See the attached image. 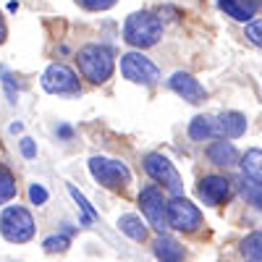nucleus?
<instances>
[{
	"mask_svg": "<svg viewBox=\"0 0 262 262\" xmlns=\"http://www.w3.org/2000/svg\"><path fill=\"white\" fill-rule=\"evenodd\" d=\"M160 37H163V21L149 11L131 13L123 24V39L131 48H152Z\"/></svg>",
	"mask_w": 262,
	"mask_h": 262,
	"instance_id": "f257e3e1",
	"label": "nucleus"
},
{
	"mask_svg": "<svg viewBox=\"0 0 262 262\" xmlns=\"http://www.w3.org/2000/svg\"><path fill=\"white\" fill-rule=\"evenodd\" d=\"M76 63H79V71L84 79H90L92 84H105L107 79L113 76L116 69V60L113 53L107 50L105 45H86L76 53Z\"/></svg>",
	"mask_w": 262,
	"mask_h": 262,
	"instance_id": "f03ea898",
	"label": "nucleus"
},
{
	"mask_svg": "<svg viewBox=\"0 0 262 262\" xmlns=\"http://www.w3.org/2000/svg\"><path fill=\"white\" fill-rule=\"evenodd\" d=\"M0 233L11 244H27L34 236V217L27 207L11 205L0 215Z\"/></svg>",
	"mask_w": 262,
	"mask_h": 262,
	"instance_id": "7ed1b4c3",
	"label": "nucleus"
},
{
	"mask_svg": "<svg viewBox=\"0 0 262 262\" xmlns=\"http://www.w3.org/2000/svg\"><path fill=\"white\" fill-rule=\"evenodd\" d=\"M90 173H92V179L97 184H102L105 189H126L131 184V170L121 160H113V158L95 155L90 160Z\"/></svg>",
	"mask_w": 262,
	"mask_h": 262,
	"instance_id": "20e7f679",
	"label": "nucleus"
},
{
	"mask_svg": "<svg viewBox=\"0 0 262 262\" xmlns=\"http://www.w3.org/2000/svg\"><path fill=\"white\" fill-rule=\"evenodd\" d=\"M144 170L149 173V179H152V181L163 184L173 196H181V191H184L181 176H179L176 165H173L165 155H160V152H149V155L144 158Z\"/></svg>",
	"mask_w": 262,
	"mask_h": 262,
	"instance_id": "39448f33",
	"label": "nucleus"
},
{
	"mask_svg": "<svg viewBox=\"0 0 262 262\" xmlns=\"http://www.w3.org/2000/svg\"><path fill=\"white\" fill-rule=\"evenodd\" d=\"M42 90L50 92V95H79L81 86H79V79L76 74L63 63H50L45 71H42Z\"/></svg>",
	"mask_w": 262,
	"mask_h": 262,
	"instance_id": "423d86ee",
	"label": "nucleus"
},
{
	"mask_svg": "<svg viewBox=\"0 0 262 262\" xmlns=\"http://www.w3.org/2000/svg\"><path fill=\"white\" fill-rule=\"evenodd\" d=\"M121 74L128 81L144 84V86H152V84L160 81V69L142 53H126L121 58Z\"/></svg>",
	"mask_w": 262,
	"mask_h": 262,
	"instance_id": "0eeeda50",
	"label": "nucleus"
},
{
	"mask_svg": "<svg viewBox=\"0 0 262 262\" xmlns=\"http://www.w3.org/2000/svg\"><path fill=\"white\" fill-rule=\"evenodd\" d=\"M200 223H202V212L186 196H173V200H168V226L170 228L191 233L200 228Z\"/></svg>",
	"mask_w": 262,
	"mask_h": 262,
	"instance_id": "6e6552de",
	"label": "nucleus"
},
{
	"mask_svg": "<svg viewBox=\"0 0 262 262\" xmlns=\"http://www.w3.org/2000/svg\"><path fill=\"white\" fill-rule=\"evenodd\" d=\"M139 205H142V212L149 221V226L155 231H165L170 228L168 226V200L163 196V191L158 186H144L139 191Z\"/></svg>",
	"mask_w": 262,
	"mask_h": 262,
	"instance_id": "1a4fd4ad",
	"label": "nucleus"
},
{
	"mask_svg": "<svg viewBox=\"0 0 262 262\" xmlns=\"http://www.w3.org/2000/svg\"><path fill=\"white\" fill-rule=\"evenodd\" d=\"M196 194H200V200L205 202V205H212V207H217V205H223L226 200H228V194H231V181L226 179V176H205V179H200V184H196Z\"/></svg>",
	"mask_w": 262,
	"mask_h": 262,
	"instance_id": "9d476101",
	"label": "nucleus"
},
{
	"mask_svg": "<svg viewBox=\"0 0 262 262\" xmlns=\"http://www.w3.org/2000/svg\"><path fill=\"white\" fill-rule=\"evenodd\" d=\"M170 90L173 92H176L179 97H184L186 102H191V105H196V102H202L205 100V86L200 84V81H196L191 74H186V71H176V74H173L170 76Z\"/></svg>",
	"mask_w": 262,
	"mask_h": 262,
	"instance_id": "9b49d317",
	"label": "nucleus"
},
{
	"mask_svg": "<svg viewBox=\"0 0 262 262\" xmlns=\"http://www.w3.org/2000/svg\"><path fill=\"white\" fill-rule=\"evenodd\" d=\"M244 131H247V118L236 111L221 113L215 118V137H221V139H238Z\"/></svg>",
	"mask_w": 262,
	"mask_h": 262,
	"instance_id": "f8f14e48",
	"label": "nucleus"
},
{
	"mask_svg": "<svg viewBox=\"0 0 262 262\" xmlns=\"http://www.w3.org/2000/svg\"><path fill=\"white\" fill-rule=\"evenodd\" d=\"M184 247L173 236H160L155 238V257L160 262H184Z\"/></svg>",
	"mask_w": 262,
	"mask_h": 262,
	"instance_id": "ddd939ff",
	"label": "nucleus"
},
{
	"mask_svg": "<svg viewBox=\"0 0 262 262\" xmlns=\"http://www.w3.org/2000/svg\"><path fill=\"white\" fill-rule=\"evenodd\" d=\"M207 158H210V163L221 165V168H231L236 163V158H238V152H236V147L231 142L221 139V142H212L207 147Z\"/></svg>",
	"mask_w": 262,
	"mask_h": 262,
	"instance_id": "4468645a",
	"label": "nucleus"
},
{
	"mask_svg": "<svg viewBox=\"0 0 262 262\" xmlns=\"http://www.w3.org/2000/svg\"><path fill=\"white\" fill-rule=\"evenodd\" d=\"M217 6L236 21H252V16L257 13V0H217Z\"/></svg>",
	"mask_w": 262,
	"mask_h": 262,
	"instance_id": "2eb2a0df",
	"label": "nucleus"
},
{
	"mask_svg": "<svg viewBox=\"0 0 262 262\" xmlns=\"http://www.w3.org/2000/svg\"><path fill=\"white\" fill-rule=\"evenodd\" d=\"M118 228H121V233H126L128 238H134V242H144V238H147V228H144V223H142V217L134 215V212L121 215V217H118Z\"/></svg>",
	"mask_w": 262,
	"mask_h": 262,
	"instance_id": "dca6fc26",
	"label": "nucleus"
},
{
	"mask_svg": "<svg viewBox=\"0 0 262 262\" xmlns=\"http://www.w3.org/2000/svg\"><path fill=\"white\" fill-rule=\"evenodd\" d=\"M242 170L244 176L254 184L262 186V149H249L247 155L242 158Z\"/></svg>",
	"mask_w": 262,
	"mask_h": 262,
	"instance_id": "f3484780",
	"label": "nucleus"
},
{
	"mask_svg": "<svg viewBox=\"0 0 262 262\" xmlns=\"http://www.w3.org/2000/svg\"><path fill=\"white\" fill-rule=\"evenodd\" d=\"M189 137L196 142H205V139L215 137V118L212 116H196L189 123Z\"/></svg>",
	"mask_w": 262,
	"mask_h": 262,
	"instance_id": "a211bd4d",
	"label": "nucleus"
},
{
	"mask_svg": "<svg viewBox=\"0 0 262 262\" xmlns=\"http://www.w3.org/2000/svg\"><path fill=\"white\" fill-rule=\"evenodd\" d=\"M242 257L247 262H262V231L249 233L242 242Z\"/></svg>",
	"mask_w": 262,
	"mask_h": 262,
	"instance_id": "6ab92c4d",
	"label": "nucleus"
},
{
	"mask_svg": "<svg viewBox=\"0 0 262 262\" xmlns=\"http://www.w3.org/2000/svg\"><path fill=\"white\" fill-rule=\"evenodd\" d=\"M13 196H16V179L6 165H0V205H8Z\"/></svg>",
	"mask_w": 262,
	"mask_h": 262,
	"instance_id": "aec40b11",
	"label": "nucleus"
},
{
	"mask_svg": "<svg viewBox=\"0 0 262 262\" xmlns=\"http://www.w3.org/2000/svg\"><path fill=\"white\" fill-rule=\"evenodd\" d=\"M69 194L74 196V202H76V205L81 207V212H84V221H81V223H90V221H95V217H97V210L90 205V200H86V196H84V194H81V191H79L74 184H69Z\"/></svg>",
	"mask_w": 262,
	"mask_h": 262,
	"instance_id": "412c9836",
	"label": "nucleus"
},
{
	"mask_svg": "<svg viewBox=\"0 0 262 262\" xmlns=\"http://www.w3.org/2000/svg\"><path fill=\"white\" fill-rule=\"evenodd\" d=\"M69 244H71L69 233H53V236H48L45 242H42V249H45L48 254H55V252H66Z\"/></svg>",
	"mask_w": 262,
	"mask_h": 262,
	"instance_id": "4be33fe9",
	"label": "nucleus"
},
{
	"mask_svg": "<svg viewBox=\"0 0 262 262\" xmlns=\"http://www.w3.org/2000/svg\"><path fill=\"white\" fill-rule=\"evenodd\" d=\"M247 39L252 42L254 48H259V50H262V18L252 21V24L247 27Z\"/></svg>",
	"mask_w": 262,
	"mask_h": 262,
	"instance_id": "5701e85b",
	"label": "nucleus"
},
{
	"mask_svg": "<svg viewBox=\"0 0 262 262\" xmlns=\"http://www.w3.org/2000/svg\"><path fill=\"white\" fill-rule=\"evenodd\" d=\"M48 196H50V194H48V189L42 186V184H32V186H29V200H32V205H37V207L45 205Z\"/></svg>",
	"mask_w": 262,
	"mask_h": 262,
	"instance_id": "b1692460",
	"label": "nucleus"
},
{
	"mask_svg": "<svg viewBox=\"0 0 262 262\" xmlns=\"http://www.w3.org/2000/svg\"><path fill=\"white\" fill-rule=\"evenodd\" d=\"M244 194H247V200L262 212V186L259 184H252V186H244Z\"/></svg>",
	"mask_w": 262,
	"mask_h": 262,
	"instance_id": "393cba45",
	"label": "nucleus"
},
{
	"mask_svg": "<svg viewBox=\"0 0 262 262\" xmlns=\"http://www.w3.org/2000/svg\"><path fill=\"white\" fill-rule=\"evenodd\" d=\"M86 11H107L116 6V0H79Z\"/></svg>",
	"mask_w": 262,
	"mask_h": 262,
	"instance_id": "a878e982",
	"label": "nucleus"
},
{
	"mask_svg": "<svg viewBox=\"0 0 262 262\" xmlns=\"http://www.w3.org/2000/svg\"><path fill=\"white\" fill-rule=\"evenodd\" d=\"M0 74H3V84H6V90H8V100L16 105V86H13V76H11V71L6 69V66H0Z\"/></svg>",
	"mask_w": 262,
	"mask_h": 262,
	"instance_id": "bb28decb",
	"label": "nucleus"
},
{
	"mask_svg": "<svg viewBox=\"0 0 262 262\" xmlns=\"http://www.w3.org/2000/svg\"><path fill=\"white\" fill-rule=\"evenodd\" d=\"M21 155H24L27 160L37 158V147H34V142H32L29 137H24V139H21Z\"/></svg>",
	"mask_w": 262,
	"mask_h": 262,
	"instance_id": "cd10ccee",
	"label": "nucleus"
},
{
	"mask_svg": "<svg viewBox=\"0 0 262 262\" xmlns=\"http://www.w3.org/2000/svg\"><path fill=\"white\" fill-rule=\"evenodd\" d=\"M71 134H74V128H71V126H66V123L58 126V137H60V139H71Z\"/></svg>",
	"mask_w": 262,
	"mask_h": 262,
	"instance_id": "c85d7f7f",
	"label": "nucleus"
},
{
	"mask_svg": "<svg viewBox=\"0 0 262 262\" xmlns=\"http://www.w3.org/2000/svg\"><path fill=\"white\" fill-rule=\"evenodd\" d=\"M6 34H8V29H6V21H3V16H0V45L6 42Z\"/></svg>",
	"mask_w": 262,
	"mask_h": 262,
	"instance_id": "c756f323",
	"label": "nucleus"
}]
</instances>
